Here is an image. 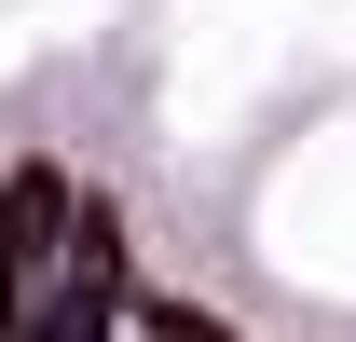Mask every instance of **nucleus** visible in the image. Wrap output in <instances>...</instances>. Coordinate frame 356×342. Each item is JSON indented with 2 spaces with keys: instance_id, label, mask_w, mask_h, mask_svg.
<instances>
[{
  "instance_id": "1",
  "label": "nucleus",
  "mask_w": 356,
  "mask_h": 342,
  "mask_svg": "<svg viewBox=\"0 0 356 342\" xmlns=\"http://www.w3.org/2000/svg\"><path fill=\"white\" fill-rule=\"evenodd\" d=\"M110 288V219H96V192H69L55 165H14L0 178V315L14 329H42L55 301Z\"/></svg>"
},
{
  "instance_id": "2",
  "label": "nucleus",
  "mask_w": 356,
  "mask_h": 342,
  "mask_svg": "<svg viewBox=\"0 0 356 342\" xmlns=\"http://www.w3.org/2000/svg\"><path fill=\"white\" fill-rule=\"evenodd\" d=\"M165 342H220V329H178V315H165Z\"/></svg>"
}]
</instances>
